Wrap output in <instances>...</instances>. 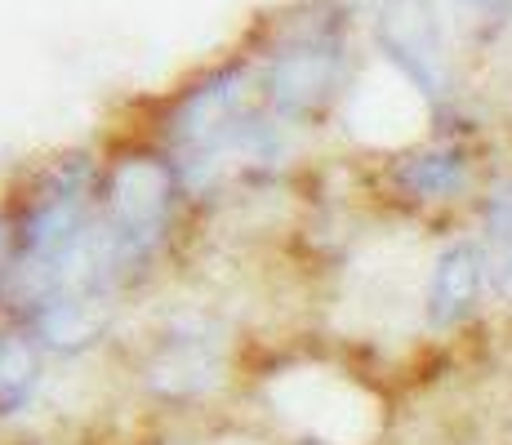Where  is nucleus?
I'll use <instances>...</instances> for the list:
<instances>
[{
    "instance_id": "obj_1",
    "label": "nucleus",
    "mask_w": 512,
    "mask_h": 445,
    "mask_svg": "<svg viewBox=\"0 0 512 445\" xmlns=\"http://www.w3.org/2000/svg\"><path fill=\"white\" fill-rule=\"evenodd\" d=\"M495 281V263L490 250L481 241H459L446 259L432 272V290H428V312L441 325L459 321L464 312H472V303L481 299V290Z\"/></svg>"
},
{
    "instance_id": "obj_2",
    "label": "nucleus",
    "mask_w": 512,
    "mask_h": 445,
    "mask_svg": "<svg viewBox=\"0 0 512 445\" xmlns=\"http://www.w3.org/2000/svg\"><path fill=\"white\" fill-rule=\"evenodd\" d=\"M486 241L512 254V178L486 201Z\"/></svg>"
},
{
    "instance_id": "obj_3",
    "label": "nucleus",
    "mask_w": 512,
    "mask_h": 445,
    "mask_svg": "<svg viewBox=\"0 0 512 445\" xmlns=\"http://www.w3.org/2000/svg\"><path fill=\"white\" fill-rule=\"evenodd\" d=\"M495 290L504 294V299H512V254H504V259L495 263Z\"/></svg>"
}]
</instances>
